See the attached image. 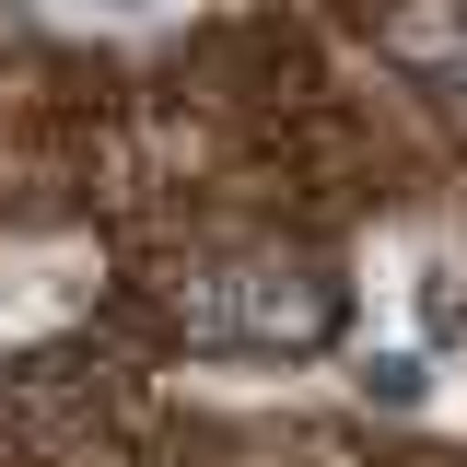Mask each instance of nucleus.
I'll use <instances>...</instances> for the list:
<instances>
[{
    "instance_id": "nucleus-1",
    "label": "nucleus",
    "mask_w": 467,
    "mask_h": 467,
    "mask_svg": "<svg viewBox=\"0 0 467 467\" xmlns=\"http://www.w3.org/2000/svg\"><path fill=\"white\" fill-rule=\"evenodd\" d=\"M175 316L234 350H316V339H339L350 292L327 269H304V257H245V269H199L175 292Z\"/></svg>"
},
{
    "instance_id": "nucleus-2",
    "label": "nucleus",
    "mask_w": 467,
    "mask_h": 467,
    "mask_svg": "<svg viewBox=\"0 0 467 467\" xmlns=\"http://www.w3.org/2000/svg\"><path fill=\"white\" fill-rule=\"evenodd\" d=\"M362 386H374L386 409H420V350H374V362H362Z\"/></svg>"
},
{
    "instance_id": "nucleus-3",
    "label": "nucleus",
    "mask_w": 467,
    "mask_h": 467,
    "mask_svg": "<svg viewBox=\"0 0 467 467\" xmlns=\"http://www.w3.org/2000/svg\"><path fill=\"white\" fill-rule=\"evenodd\" d=\"M82 12H106V24H152V12H175V0H82Z\"/></svg>"
}]
</instances>
